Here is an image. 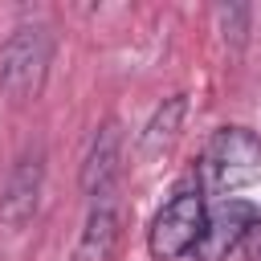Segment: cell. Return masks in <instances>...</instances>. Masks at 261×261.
I'll return each instance as SVG.
<instances>
[{
    "label": "cell",
    "mask_w": 261,
    "mask_h": 261,
    "mask_svg": "<svg viewBox=\"0 0 261 261\" xmlns=\"http://www.w3.org/2000/svg\"><path fill=\"white\" fill-rule=\"evenodd\" d=\"M208 220V200H204V184L200 175H188L171 188V196L163 200V208L155 212L151 228H147V253L155 261H179L196 249L200 232Z\"/></svg>",
    "instance_id": "7a4b0ae2"
},
{
    "label": "cell",
    "mask_w": 261,
    "mask_h": 261,
    "mask_svg": "<svg viewBox=\"0 0 261 261\" xmlns=\"http://www.w3.org/2000/svg\"><path fill=\"white\" fill-rule=\"evenodd\" d=\"M253 220H257V208L245 196L220 200L216 208H208V220H204V232H200L192 257L196 261H224L232 249L245 245V232H249Z\"/></svg>",
    "instance_id": "8992f818"
},
{
    "label": "cell",
    "mask_w": 261,
    "mask_h": 261,
    "mask_svg": "<svg viewBox=\"0 0 261 261\" xmlns=\"http://www.w3.org/2000/svg\"><path fill=\"white\" fill-rule=\"evenodd\" d=\"M216 24H220V37L232 53H241L249 45V29H253V8L249 4H220L216 8Z\"/></svg>",
    "instance_id": "9c48e42d"
},
{
    "label": "cell",
    "mask_w": 261,
    "mask_h": 261,
    "mask_svg": "<svg viewBox=\"0 0 261 261\" xmlns=\"http://www.w3.org/2000/svg\"><path fill=\"white\" fill-rule=\"evenodd\" d=\"M53 69V29L33 20L16 24L0 45V94L12 106H29L45 94Z\"/></svg>",
    "instance_id": "6da1fadb"
},
{
    "label": "cell",
    "mask_w": 261,
    "mask_h": 261,
    "mask_svg": "<svg viewBox=\"0 0 261 261\" xmlns=\"http://www.w3.org/2000/svg\"><path fill=\"white\" fill-rule=\"evenodd\" d=\"M122 163H126V135L118 118H102V126L94 130L86 155H82V171H77V188L86 200H106L114 192V184L122 179Z\"/></svg>",
    "instance_id": "277c9868"
},
{
    "label": "cell",
    "mask_w": 261,
    "mask_h": 261,
    "mask_svg": "<svg viewBox=\"0 0 261 261\" xmlns=\"http://www.w3.org/2000/svg\"><path fill=\"white\" fill-rule=\"evenodd\" d=\"M204 171L224 192L253 184L261 175V135L249 126H216L204 147Z\"/></svg>",
    "instance_id": "3957f363"
},
{
    "label": "cell",
    "mask_w": 261,
    "mask_h": 261,
    "mask_svg": "<svg viewBox=\"0 0 261 261\" xmlns=\"http://www.w3.org/2000/svg\"><path fill=\"white\" fill-rule=\"evenodd\" d=\"M184 118H188V94H171V98H163V102L151 110L147 126L139 130L135 155H139L143 163H151V159H159L163 151H171V143H175L179 130H184Z\"/></svg>",
    "instance_id": "ba28073f"
},
{
    "label": "cell",
    "mask_w": 261,
    "mask_h": 261,
    "mask_svg": "<svg viewBox=\"0 0 261 261\" xmlns=\"http://www.w3.org/2000/svg\"><path fill=\"white\" fill-rule=\"evenodd\" d=\"M245 253H249V261H261V212H257V220L249 224V232H245V245H241Z\"/></svg>",
    "instance_id": "30bf717a"
},
{
    "label": "cell",
    "mask_w": 261,
    "mask_h": 261,
    "mask_svg": "<svg viewBox=\"0 0 261 261\" xmlns=\"http://www.w3.org/2000/svg\"><path fill=\"white\" fill-rule=\"evenodd\" d=\"M41 192H45V147H24L4 175L0 220L8 228H24L41 208Z\"/></svg>",
    "instance_id": "5b68a950"
},
{
    "label": "cell",
    "mask_w": 261,
    "mask_h": 261,
    "mask_svg": "<svg viewBox=\"0 0 261 261\" xmlns=\"http://www.w3.org/2000/svg\"><path fill=\"white\" fill-rule=\"evenodd\" d=\"M118 245H122V208L114 204V196H106L90 204L82 232L69 249V261H114Z\"/></svg>",
    "instance_id": "52a82bcc"
}]
</instances>
